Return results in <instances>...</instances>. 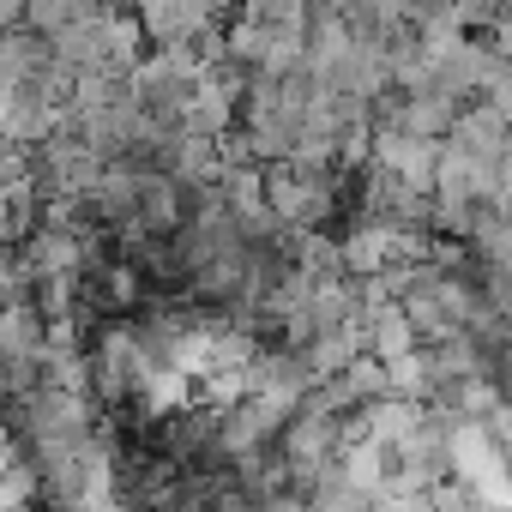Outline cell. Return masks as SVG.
Instances as JSON below:
<instances>
[{
  "instance_id": "obj_1",
  "label": "cell",
  "mask_w": 512,
  "mask_h": 512,
  "mask_svg": "<svg viewBox=\"0 0 512 512\" xmlns=\"http://www.w3.org/2000/svg\"><path fill=\"white\" fill-rule=\"evenodd\" d=\"M308 512H374V500H368L362 488H350L344 470H332V476H320V482L308 488Z\"/></svg>"
}]
</instances>
